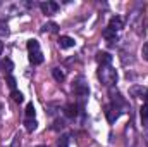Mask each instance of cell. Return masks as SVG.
I'll return each instance as SVG.
<instances>
[{
	"label": "cell",
	"mask_w": 148,
	"mask_h": 147,
	"mask_svg": "<svg viewBox=\"0 0 148 147\" xmlns=\"http://www.w3.org/2000/svg\"><path fill=\"white\" fill-rule=\"evenodd\" d=\"M28 52H29V62L33 66H38V64L43 62V54L40 50V42L38 40L33 38V40L28 42Z\"/></svg>",
	"instance_id": "6da1fadb"
},
{
	"label": "cell",
	"mask_w": 148,
	"mask_h": 147,
	"mask_svg": "<svg viewBox=\"0 0 148 147\" xmlns=\"http://www.w3.org/2000/svg\"><path fill=\"white\" fill-rule=\"evenodd\" d=\"M98 78H100L102 83H105V85H114V83L117 81V73H115V69H112L110 66H100Z\"/></svg>",
	"instance_id": "7a4b0ae2"
},
{
	"label": "cell",
	"mask_w": 148,
	"mask_h": 147,
	"mask_svg": "<svg viewBox=\"0 0 148 147\" xmlns=\"http://www.w3.org/2000/svg\"><path fill=\"white\" fill-rule=\"evenodd\" d=\"M40 9H41V12L43 14H47V16H50V14H55L57 10H59V3H55V2H41L40 3Z\"/></svg>",
	"instance_id": "3957f363"
},
{
	"label": "cell",
	"mask_w": 148,
	"mask_h": 147,
	"mask_svg": "<svg viewBox=\"0 0 148 147\" xmlns=\"http://www.w3.org/2000/svg\"><path fill=\"white\" fill-rule=\"evenodd\" d=\"M74 45H76V42H74L73 37L62 35V37L59 38V47H60V49H64V50H67V49H73Z\"/></svg>",
	"instance_id": "277c9868"
},
{
	"label": "cell",
	"mask_w": 148,
	"mask_h": 147,
	"mask_svg": "<svg viewBox=\"0 0 148 147\" xmlns=\"http://www.w3.org/2000/svg\"><path fill=\"white\" fill-rule=\"evenodd\" d=\"M97 61L100 66H110L112 64V55L109 52H98L97 54Z\"/></svg>",
	"instance_id": "5b68a950"
},
{
	"label": "cell",
	"mask_w": 148,
	"mask_h": 147,
	"mask_svg": "<svg viewBox=\"0 0 148 147\" xmlns=\"http://www.w3.org/2000/svg\"><path fill=\"white\" fill-rule=\"evenodd\" d=\"M122 26H124V21H122L119 16L110 17V21H109V28H110L112 31H119V30H122Z\"/></svg>",
	"instance_id": "8992f818"
},
{
	"label": "cell",
	"mask_w": 148,
	"mask_h": 147,
	"mask_svg": "<svg viewBox=\"0 0 148 147\" xmlns=\"http://www.w3.org/2000/svg\"><path fill=\"white\" fill-rule=\"evenodd\" d=\"M105 112H107V119H109V123H114V121L119 118V114H121V112H119V107H115L114 104H112V106H109Z\"/></svg>",
	"instance_id": "52a82bcc"
},
{
	"label": "cell",
	"mask_w": 148,
	"mask_h": 147,
	"mask_svg": "<svg viewBox=\"0 0 148 147\" xmlns=\"http://www.w3.org/2000/svg\"><path fill=\"white\" fill-rule=\"evenodd\" d=\"M74 92L77 94V95H88L90 94V88H88V85L86 83H83V81H79V83H76L74 85Z\"/></svg>",
	"instance_id": "ba28073f"
},
{
	"label": "cell",
	"mask_w": 148,
	"mask_h": 147,
	"mask_svg": "<svg viewBox=\"0 0 148 147\" xmlns=\"http://www.w3.org/2000/svg\"><path fill=\"white\" fill-rule=\"evenodd\" d=\"M52 76H53V80L59 81V83H62V81L66 80V74H64V71H62L60 68H53V69H52Z\"/></svg>",
	"instance_id": "9c48e42d"
},
{
	"label": "cell",
	"mask_w": 148,
	"mask_h": 147,
	"mask_svg": "<svg viewBox=\"0 0 148 147\" xmlns=\"http://www.w3.org/2000/svg\"><path fill=\"white\" fill-rule=\"evenodd\" d=\"M103 38H105L107 42H110V43L112 42H117V35H115V31H112L109 26L103 30Z\"/></svg>",
	"instance_id": "30bf717a"
},
{
	"label": "cell",
	"mask_w": 148,
	"mask_h": 147,
	"mask_svg": "<svg viewBox=\"0 0 148 147\" xmlns=\"http://www.w3.org/2000/svg\"><path fill=\"white\" fill-rule=\"evenodd\" d=\"M24 125H26V130H28V132H35L36 126H38V123L35 121V118H31V119L26 118V119H24Z\"/></svg>",
	"instance_id": "8fae6325"
},
{
	"label": "cell",
	"mask_w": 148,
	"mask_h": 147,
	"mask_svg": "<svg viewBox=\"0 0 148 147\" xmlns=\"http://www.w3.org/2000/svg\"><path fill=\"white\" fill-rule=\"evenodd\" d=\"M57 28H59V26H57L55 23H48V24H45V26L41 28V31H43V33H55Z\"/></svg>",
	"instance_id": "7c38bea8"
},
{
	"label": "cell",
	"mask_w": 148,
	"mask_h": 147,
	"mask_svg": "<svg viewBox=\"0 0 148 147\" xmlns=\"http://www.w3.org/2000/svg\"><path fill=\"white\" fill-rule=\"evenodd\" d=\"M10 97H12V101H14V102H17V104H21V102L24 101V97H23V94H21L19 90H12Z\"/></svg>",
	"instance_id": "4fadbf2b"
},
{
	"label": "cell",
	"mask_w": 148,
	"mask_h": 147,
	"mask_svg": "<svg viewBox=\"0 0 148 147\" xmlns=\"http://www.w3.org/2000/svg\"><path fill=\"white\" fill-rule=\"evenodd\" d=\"M140 116H141V121H143V123H148V104H143V106H141Z\"/></svg>",
	"instance_id": "5bb4252c"
},
{
	"label": "cell",
	"mask_w": 148,
	"mask_h": 147,
	"mask_svg": "<svg viewBox=\"0 0 148 147\" xmlns=\"http://www.w3.org/2000/svg\"><path fill=\"white\" fill-rule=\"evenodd\" d=\"M24 112H26V118H29V119H31V118H35V112H36V111H35L33 102H29V104L26 106V111H24Z\"/></svg>",
	"instance_id": "9a60e30c"
},
{
	"label": "cell",
	"mask_w": 148,
	"mask_h": 147,
	"mask_svg": "<svg viewBox=\"0 0 148 147\" xmlns=\"http://www.w3.org/2000/svg\"><path fill=\"white\" fill-rule=\"evenodd\" d=\"M2 68H3V71L10 73V71L14 69V64H12V61H10V59H5V61H2Z\"/></svg>",
	"instance_id": "2e32d148"
},
{
	"label": "cell",
	"mask_w": 148,
	"mask_h": 147,
	"mask_svg": "<svg viewBox=\"0 0 148 147\" xmlns=\"http://www.w3.org/2000/svg\"><path fill=\"white\" fill-rule=\"evenodd\" d=\"M64 111H66V114H67L69 118H74L76 112H77V111H76V106H73V104H67V106L64 107Z\"/></svg>",
	"instance_id": "e0dca14e"
},
{
	"label": "cell",
	"mask_w": 148,
	"mask_h": 147,
	"mask_svg": "<svg viewBox=\"0 0 148 147\" xmlns=\"http://www.w3.org/2000/svg\"><path fill=\"white\" fill-rule=\"evenodd\" d=\"M57 147H69V137H67V135L60 137V140H59V144H57Z\"/></svg>",
	"instance_id": "ac0fdd59"
},
{
	"label": "cell",
	"mask_w": 148,
	"mask_h": 147,
	"mask_svg": "<svg viewBox=\"0 0 148 147\" xmlns=\"http://www.w3.org/2000/svg\"><path fill=\"white\" fill-rule=\"evenodd\" d=\"M7 85H9L12 90H16V78H14V76H7Z\"/></svg>",
	"instance_id": "d6986e66"
},
{
	"label": "cell",
	"mask_w": 148,
	"mask_h": 147,
	"mask_svg": "<svg viewBox=\"0 0 148 147\" xmlns=\"http://www.w3.org/2000/svg\"><path fill=\"white\" fill-rule=\"evenodd\" d=\"M141 55H143L145 61H148V42L143 45V49H141Z\"/></svg>",
	"instance_id": "ffe728a7"
},
{
	"label": "cell",
	"mask_w": 148,
	"mask_h": 147,
	"mask_svg": "<svg viewBox=\"0 0 148 147\" xmlns=\"http://www.w3.org/2000/svg\"><path fill=\"white\" fill-rule=\"evenodd\" d=\"M21 146V137L19 135H16L14 137V140H12V147H19Z\"/></svg>",
	"instance_id": "44dd1931"
},
{
	"label": "cell",
	"mask_w": 148,
	"mask_h": 147,
	"mask_svg": "<svg viewBox=\"0 0 148 147\" xmlns=\"http://www.w3.org/2000/svg\"><path fill=\"white\" fill-rule=\"evenodd\" d=\"M9 35V30H7V26H0V37H7Z\"/></svg>",
	"instance_id": "7402d4cb"
},
{
	"label": "cell",
	"mask_w": 148,
	"mask_h": 147,
	"mask_svg": "<svg viewBox=\"0 0 148 147\" xmlns=\"http://www.w3.org/2000/svg\"><path fill=\"white\" fill-rule=\"evenodd\" d=\"M141 97L145 99V104H148V90H143L141 88Z\"/></svg>",
	"instance_id": "603a6c76"
},
{
	"label": "cell",
	"mask_w": 148,
	"mask_h": 147,
	"mask_svg": "<svg viewBox=\"0 0 148 147\" xmlns=\"http://www.w3.org/2000/svg\"><path fill=\"white\" fill-rule=\"evenodd\" d=\"M2 52H3V43L0 42V55H2Z\"/></svg>",
	"instance_id": "cb8c5ba5"
},
{
	"label": "cell",
	"mask_w": 148,
	"mask_h": 147,
	"mask_svg": "<svg viewBox=\"0 0 148 147\" xmlns=\"http://www.w3.org/2000/svg\"><path fill=\"white\" fill-rule=\"evenodd\" d=\"M38 147H45V146H38Z\"/></svg>",
	"instance_id": "d4e9b609"
},
{
	"label": "cell",
	"mask_w": 148,
	"mask_h": 147,
	"mask_svg": "<svg viewBox=\"0 0 148 147\" xmlns=\"http://www.w3.org/2000/svg\"><path fill=\"white\" fill-rule=\"evenodd\" d=\"M147 147H148V142H147Z\"/></svg>",
	"instance_id": "484cf974"
}]
</instances>
